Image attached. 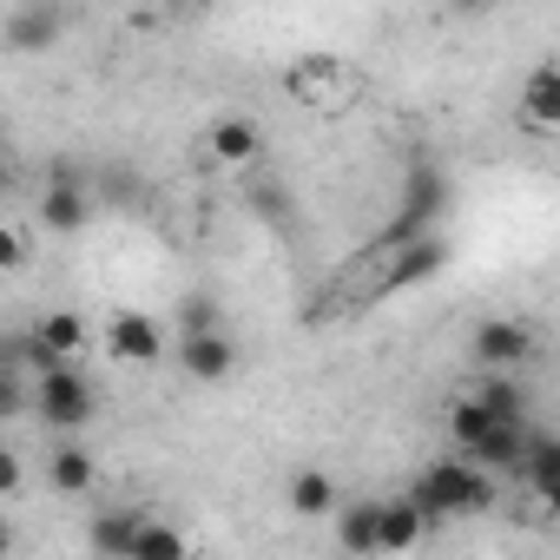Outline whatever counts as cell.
<instances>
[{
  "label": "cell",
  "instance_id": "1",
  "mask_svg": "<svg viewBox=\"0 0 560 560\" xmlns=\"http://www.w3.org/2000/svg\"><path fill=\"white\" fill-rule=\"evenodd\" d=\"M422 501L429 521H448V514H488L494 508V468H481L475 455H448V462H429L409 488Z\"/></svg>",
  "mask_w": 560,
  "mask_h": 560
},
{
  "label": "cell",
  "instance_id": "2",
  "mask_svg": "<svg viewBox=\"0 0 560 560\" xmlns=\"http://www.w3.org/2000/svg\"><path fill=\"white\" fill-rule=\"evenodd\" d=\"M34 402H40L47 429H86V422H93V383H86L73 363H54V370H40V383H34Z\"/></svg>",
  "mask_w": 560,
  "mask_h": 560
},
{
  "label": "cell",
  "instance_id": "3",
  "mask_svg": "<svg viewBox=\"0 0 560 560\" xmlns=\"http://www.w3.org/2000/svg\"><path fill=\"white\" fill-rule=\"evenodd\" d=\"M442 205H448V178H442L435 165H416V172H409V198H402V211H396V224H389L383 237H416V231H435Z\"/></svg>",
  "mask_w": 560,
  "mask_h": 560
},
{
  "label": "cell",
  "instance_id": "4",
  "mask_svg": "<svg viewBox=\"0 0 560 560\" xmlns=\"http://www.w3.org/2000/svg\"><path fill=\"white\" fill-rule=\"evenodd\" d=\"M475 363H488V370H521L527 357H534V330L527 324H514V317H488V324H475Z\"/></svg>",
  "mask_w": 560,
  "mask_h": 560
},
{
  "label": "cell",
  "instance_id": "5",
  "mask_svg": "<svg viewBox=\"0 0 560 560\" xmlns=\"http://www.w3.org/2000/svg\"><path fill=\"white\" fill-rule=\"evenodd\" d=\"M106 350H113L119 363H159V350H165V324L145 317V311H119V317L106 324Z\"/></svg>",
  "mask_w": 560,
  "mask_h": 560
},
{
  "label": "cell",
  "instance_id": "6",
  "mask_svg": "<svg viewBox=\"0 0 560 560\" xmlns=\"http://www.w3.org/2000/svg\"><path fill=\"white\" fill-rule=\"evenodd\" d=\"M231 363H237V350H231L224 330H185V337H178V370H185L191 383H224Z\"/></svg>",
  "mask_w": 560,
  "mask_h": 560
},
{
  "label": "cell",
  "instance_id": "7",
  "mask_svg": "<svg viewBox=\"0 0 560 560\" xmlns=\"http://www.w3.org/2000/svg\"><path fill=\"white\" fill-rule=\"evenodd\" d=\"M205 152H211V165H257V159H264V126H257V119H244V113L211 119Z\"/></svg>",
  "mask_w": 560,
  "mask_h": 560
},
{
  "label": "cell",
  "instance_id": "8",
  "mask_svg": "<svg viewBox=\"0 0 560 560\" xmlns=\"http://www.w3.org/2000/svg\"><path fill=\"white\" fill-rule=\"evenodd\" d=\"M8 40H14V54H40V47H54V40H60V0H27V8H14Z\"/></svg>",
  "mask_w": 560,
  "mask_h": 560
},
{
  "label": "cell",
  "instance_id": "9",
  "mask_svg": "<svg viewBox=\"0 0 560 560\" xmlns=\"http://www.w3.org/2000/svg\"><path fill=\"white\" fill-rule=\"evenodd\" d=\"M337 547L343 553H383V501L337 508Z\"/></svg>",
  "mask_w": 560,
  "mask_h": 560
},
{
  "label": "cell",
  "instance_id": "10",
  "mask_svg": "<svg viewBox=\"0 0 560 560\" xmlns=\"http://www.w3.org/2000/svg\"><path fill=\"white\" fill-rule=\"evenodd\" d=\"M521 119L540 132H560V67H534L521 86Z\"/></svg>",
  "mask_w": 560,
  "mask_h": 560
},
{
  "label": "cell",
  "instance_id": "11",
  "mask_svg": "<svg viewBox=\"0 0 560 560\" xmlns=\"http://www.w3.org/2000/svg\"><path fill=\"white\" fill-rule=\"evenodd\" d=\"M337 508H343V494H337V481H330L324 468L291 475V514H304V521H337Z\"/></svg>",
  "mask_w": 560,
  "mask_h": 560
},
{
  "label": "cell",
  "instance_id": "12",
  "mask_svg": "<svg viewBox=\"0 0 560 560\" xmlns=\"http://www.w3.org/2000/svg\"><path fill=\"white\" fill-rule=\"evenodd\" d=\"M40 218H47V231H80V224L93 218V205H86V191H80L67 172H54V185H47V198H40Z\"/></svg>",
  "mask_w": 560,
  "mask_h": 560
},
{
  "label": "cell",
  "instance_id": "13",
  "mask_svg": "<svg viewBox=\"0 0 560 560\" xmlns=\"http://www.w3.org/2000/svg\"><path fill=\"white\" fill-rule=\"evenodd\" d=\"M422 527H429V514H422V501H416V494L383 501V553H409V547L422 540Z\"/></svg>",
  "mask_w": 560,
  "mask_h": 560
},
{
  "label": "cell",
  "instance_id": "14",
  "mask_svg": "<svg viewBox=\"0 0 560 560\" xmlns=\"http://www.w3.org/2000/svg\"><path fill=\"white\" fill-rule=\"evenodd\" d=\"M494 422H508V416H494L481 396H462V402L448 409V435H455V448H462V455H468V448H475V442H481Z\"/></svg>",
  "mask_w": 560,
  "mask_h": 560
},
{
  "label": "cell",
  "instance_id": "15",
  "mask_svg": "<svg viewBox=\"0 0 560 560\" xmlns=\"http://www.w3.org/2000/svg\"><path fill=\"white\" fill-rule=\"evenodd\" d=\"M93 475H100V468H93L86 448H54V455H47V481H54V494H86Z\"/></svg>",
  "mask_w": 560,
  "mask_h": 560
},
{
  "label": "cell",
  "instance_id": "16",
  "mask_svg": "<svg viewBox=\"0 0 560 560\" xmlns=\"http://www.w3.org/2000/svg\"><path fill=\"white\" fill-rule=\"evenodd\" d=\"M521 475L534 494H547L560 481V435H527V455H521Z\"/></svg>",
  "mask_w": 560,
  "mask_h": 560
},
{
  "label": "cell",
  "instance_id": "17",
  "mask_svg": "<svg viewBox=\"0 0 560 560\" xmlns=\"http://www.w3.org/2000/svg\"><path fill=\"white\" fill-rule=\"evenodd\" d=\"M139 527H145V514H132V508H126V514H100L86 540H93L100 553H132V547H139Z\"/></svg>",
  "mask_w": 560,
  "mask_h": 560
},
{
  "label": "cell",
  "instance_id": "18",
  "mask_svg": "<svg viewBox=\"0 0 560 560\" xmlns=\"http://www.w3.org/2000/svg\"><path fill=\"white\" fill-rule=\"evenodd\" d=\"M34 337H40L54 357H73V350L86 343V324H80L73 311H54V317H40V330H34Z\"/></svg>",
  "mask_w": 560,
  "mask_h": 560
},
{
  "label": "cell",
  "instance_id": "19",
  "mask_svg": "<svg viewBox=\"0 0 560 560\" xmlns=\"http://www.w3.org/2000/svg\"><path fill=\"white\" fill-rule=\"evenodd\" d=\"M191 540L178 534V527H159V521H145L139 527V547H132V560H178Z\"/></svg>",
  "mask_w": 560,
  "mask_h": 560
},
{
  "label": "cell",
  "instance_id": "20",
  "mask_svg": "<svg viewBox=\"0 0 560 560\" xmlns=\"http://www.w3.org/2000/svg\"><path fill=\"white\" fill-rule=\"evenodd\" d=\"M475 396H481V402H488L494 416H521V402H527V396H521V389H514L508 376H501V383H488V389H475Z\"/></svg>",
  "mask_w": 560,
  "mask_h": 560
},
{
  "label": "cell",
  "instance_id": "21",
  "mask_svg": "<svg viewBox=\"0 0 560 560\" xmlns=\"http://www.w3.org/2000/svg\"><path fill=\"white\" fill-rule=\"evenodd\" d=\"M250 211L270 218V224H284V218H291V205H284V191H277V185H257V191H250Z\"/></svg>",
  "mask_w": 560,
  "mask_h": 560
},
{
  "label": "cell",
  "instance_id": "22",
  "mask_svg": "<svg viewBox=\"0 0 560 560\" xmlns=\"http://www.w3.org/2000/svg\"><path fill=\"white\" fill-rule=\"evenodd\" d=\"M185 330H218V304L211 298H185V317H178Z\"/></svg>",
  "mask_w": 560,
  "mask_h": 560
},
{
  "label": "cell",
  "instance_id": "23",
  "mask_svg": "<svg viewBox=\"0 0 560 560\" xmlns=\"http://www.w3.org/2000/svg\"><path fill=\"white\" fill-rule=\"evenodd\" d=\"M0 264H8V270L27 264V237H21V231H0Z\"/></svg>",
  "mask_w": 560,
  "mask_h": 560
},
{
  "label": "cell",
  "instance_id": "24",
  "mask_svg": "<svg viewBox=\"0 0 560 560\" xmlns=\"http://www.w3.org/2000/svg\"><path fill=\"white\" fill-rule=\"evenodd\" d=\"M21 494V462L8 455V462H0V501H14Z\"/></svg>",
  "mask_w": 560,
  "mask_h": 560
},
{
  "label": "cell",
  "instance_id": "25",
  "mask_svg": "<svg viewBox=\"0 0 560 560\" xmlns=\"http://www.w3.org/2000/svg\"><path fill=\"white\" fill-rule=\"evenodd\" d=\"M448 8H455V14H488L494 0H448Z\"/></svg>",
  "mask_w": 560,
  "mask_h": 560
},
{
  "label": "cell",
  "instance_id": "26",
  "mask_svg": "<svg viewBox=\"0 0 560 560\" xmlns=\"http://www.w3.org/2000/svg\"><path fill=\"white\" fill-rule=\"evenodd\" d=\"M540 501H547V521H553V527H560V481H553V488H547V494H540Z\"/></svg>",
  "mask_w": 560,
  "mask_h": 560
},
{
  "label": "cell",
  "instance_id": "27",
  "mask_svg": "<svg viewBox=\"0 0 560 560\" xmlns=\"http://www.w3.org/2000/svg\"><path fill=\"white\" fill-rule=\"evenodd\" d=\"M172 8H185V0H172Z\"/></svg>",
  "mask_w": 560,
  "mask_h": 560
}]
</instances>
